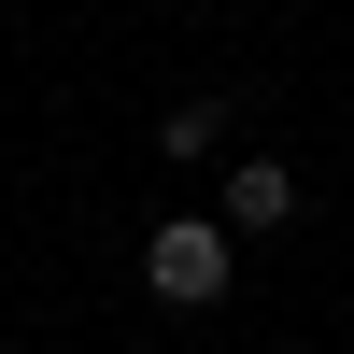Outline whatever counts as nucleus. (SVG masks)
Listing matches in <instances>:
<instances>
[{
    "mask_svg": "<svg viewBox=\"0 0 354 354\" xmlns=\"http://www.w3.org/2000/svg\"><path fill=\"white\" fill-rule=\"evenodd\" d=\"M227 270H241V241H227V213H170L156 241H142V283H156L170 312H213Z\"/></svg>",
    "mask_w": 354,
    "mask_h": 354,
    "instance_id": "1",
    "label": "nucleus"
},
{
    "mask_svg": "<svg viewBox=\"0 0 354 354\" xmlns=\"http://www.w3.org/2000/svg\"><path fill=\"white\" fill-rule=\"evenodd\" d=\"M156 142H170V156H213V142H227V113H213V100H170V128H156Z\"/></svg>",
    "mask_w": 354,
    "mask_h": 354,
    "instance_id": "3",
    "label": "nucleus"
},
{
    "mask_svg": "<svg viewBox=\"0 0 354 354\" xmlns=\"http://www.w3.org/2000/svg\"><path fill=\"white\" fill-rule=\"evenodd\" d=\"M283 213H298V170H283V156H241V170H227V241H270Z\"/></svg>",
    "mask_w": 354,
    "mask_h": 354,
    "instance_id": "2",
    "label": "nucleus"
}]
</instances>
